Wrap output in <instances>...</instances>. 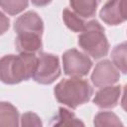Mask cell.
<instances>
[{
    "instance_id": "cell-1",
    "label": "cell",
    "mask_w": 127,
    "mask_h": 127,
    "mask_svg": "<svg viewBox=\"0 0 127 127\" xmlns=\"http://www.w3.org/2000/svg\"><path fill=\"white\" fill-rule=\"evenodd\" d=\"M38 57L33 54L6 55L0 59V80L6 84H17L33 77Z\"/></svg>"
},
{
    "instance_id": "cell-2",
    "label": "cell",
    "mask_w": 127,
    "mask_h": 127,
    "mask_svg": "<svg viewBox=\"0 0 127 127\" xmlns=\"http://www.w3.org/2000/svg\"><path fill=\"white\" fill-rule=\"evenodd\" d=\"M54 93L60 103L71 109H75L90 99L93 89L87 80L78 77H70L61 80L55 86Z\"/></svg>"
},
{
    "instance_id": "cell-3",
    "label": "cell",
    "mask_w": 127,
    "mask_h": 127,
    "mask_svg": "<svg viewBox=\"0 0 127 127\" xmlns=\"http://www.w3.org/2000/svg\"><path fill=\"white\" fill-rule=\"evenodd\" d=\"M78 46L95 60L107 55L109 44L104 34V28L98 21L91 20L85 23L83 31L78 36Z\"/></svg>"
},
{
    "instance_id": "cell-4",
    "label": "cell",
    "mask_w": 127,
    "mask_h": 127,
    "mask_svg": "<svg viewBox=\"0 0 127 127\" xmlns=\"http://www.w3.org/2000/svg\"><path fill=\"white\" fill-rule=\"evenodd\" d=\"M61 75L59 58L53 54L41 53L33 78L40 84H51Z\"/></svg>"
},
{
    "instance_id": "cell-5",
    "label": "cell",
    "mask_w": 127,
    "mask_h": 127,
    "mask_svg": "<svg viewBox=\"0 0 127 127\" xmlns=\"http://www.w3.org/2000/svg\"><path fill=\"white\" fill-rule=\"evenodd\" d=\"M63 66L66 75L80 78L89 72L92 66V62L85 54L76 49H71L64 53Z\"/></svg>"
},
{
    "instance_id": "cell-6",
    "label": "cell",
    "mask_w": 127,
    "mask_h": 127,
    "mask_svg": "<svg viewBox=\"0 0 127 127\" xmlns=\"http://www.w3.org/2000/svg\"><path fill=\"white\" fill-rule=\"evenodd\" d=\"M119 78V70L112 64V62L109 60H103L96 64L90 79L96 87H105L116 83Z\"/></svg>"
},
{
    "instance_id": "cell-7",
    "label": "cell",
    "mask_w": 127,
    "mask_h": 127,
    "mask_svg": "<svg viewBox=\"0 0 127 127\" xmlns=\"http://www.w3.org/2000/svg\"><path fill=\"white\" fill-rule=\"evenodd\" d=\"M14 30L17 35L35 34L42 36L44 32V23L36 12L28 11L15 20Z\"/></svg>"
},
{
    "instance_id": "cell-8",
    "label": "cell",
    "mask_w": 127,
    "mask_h": 127,
    "mask_svg": "<svg viewBox=\"0 0 127 127\" xmlns=\"http://www.w3.org/2000/svg\"><path fill=\"white\" fill-rule=\"evenodd\" d=\"M125 1H108L100 10L101 20L111 26L119 25L126 20Z\"/></svg>"
},
{
    "instance_id": "cell-9",
    "label": "cell",
    "mask_w": 127,
    "mask_h": 127,
    "mask_svg": "<svg viewBox=\"0 0 127 127\" xmlns=\"http://www.w3.org/2000/svg\"><path fill=\"white\" fill-rule=\"evenodd\" d=\"M121 96L120 85H109L100 88L93 98V103L99 108L110 109L117 105Z\"/></svg>"
},
{
    "instance_id": "cell-10",
    "label": "cell",
    "mask_w": 127,
    "mask_h": 127,
    "mask_svg": "<svg viewBox=\"0 0 127 127\" xmlns=\"http://www.w3.org/2000/svg\"><path fill=\"white\" fill-rule=\"evenodd\" d=\"M16 50L20 54H33L39 53L43 48L42 36L35 34H20L17 35Z\"/></svg>"
},
{
    "instance_id": "cell-11",
    "label": "cell",
    "mask_w": 127,
    "mask_h": 127,
    "mask_svg": "<svg viewBox=\"0 0 127 127\" xmlns=\"http://www.w3.org/2000/svg\"><path fill=\"white\" fill-rule=\"evenodd\" d=\"M0 127H19L18 109L10 102H0Z\"/></svg>"
},
{
    "instance_id": "cell-12",
    "label": "cell",
    "mask_w": 127,
    "mask_h": 127,
    "mask_svg": "<svg viewBox=\"0 0 127 127\" xmlns=\"http://www.w3.org/2000/svg\"><path fill=\"white\" fill-rule=\"evenodd\" d=\"M52 127H85V125L73 112L61 107L53 120Z\"/></svg>"
},
{
    "instance_id": "cell-13",
    "label": "cell",
    "mask_w": 127,
    "mask_h": 127,
    "mask_svg": "<svg viewBox=\"0 0 127 127\" xmlns=\"http://www.w3.org/2000/svg\"><path fill=\"white\" fill-rule=\"evenodd\" d=\"M69 5L71 11L82 19L91 18L95 15L98 2L94 0H71Z\"/></svg>"
},
{
    "instance_id": "cell-14",
    "label": "cell",
    "mask_w": 127,
    "mask_h": 127,
    "mask_svg": "<svg viewBox=\"0 0 127 127\" xmlns=\"http://www.w3.org/2000/svg\"><path fill=\"white\" fill-rule=\"evenodd\" d=\"M94 127H124L119 117L111 111L98 112L93 119Z\"/></svg>"
},
{
    "instance_id": "cell-15",
    "label": "cell",
    "mask_w": 127,
    "mask_h": 127,
    "mask_svg": "<svg viewBox=\"0 0 127 127\" xmlns=\"http://www.w3.org/2000/svg\"><path fill=\"white\" fill-rule=\"evenodd\" d=\"M126 53H127V47L126 43H121L117 45L111 53V58L113 61V64L116 66V68L123 73H126L127 71V64H126Z\"/></svg>"
},
{
    "instance_id": "cell-16",
    "label": "cell",
    "mask_w": 127,
    "mask_h": 127,
    "mask_svg": "<svg viewBox=\"0 0 127 127\" xmlns=\"http://www.w3.org/2000/svg\"><path fill=\"white\" fill-rule=\"evenodd\" d=\"M63 20L66 27L74 33H81L84 29L85 23L83 22V20L67 8L63 11Z\"/></svg>"
},
{
    "instance_id": "cell-17",
    "label": "cell",
    "mask_w": 127,
    "mask_h": 127,
    "mask_svg": "<svg viewBox=\"0 0 127 127\" xmlns=\"http://www.w3.org/2000/svg\"><path fill=\"white\" fill-rule=\"evenodd\" d=\"M26 0H0V7L9 15H16L28 7Z\"/></svg>"
},
{
    "instance_id": "cell-18",
    "label": "cell",
    "mask_w": 127,
    "mask_h": 127,
    "mask_svg": "<svg viewBox=\"0 0 127 127\" xmlns=\"http://www.w3.org/2000/svg\"><path fill=\"white\" fill-rule=\"evenodd\" d=\"M21 127H43V123L39 115L29 111L22 114Z\"/></svg>"
},
{
    "instance_id": "cell-19",
    "label": "cell",
    "mask_w": 127,
    "mask_h": 127,
    "mask_svg": "<svg viewBox=\"0 0 127 127\" xmlns=\"http://www.w3.org/2000/svg\"><path fill=\"white\" fill-rule=\"evenodd\" d=\"M9 27H10V20L4 13L0 11V36L5 34V32H7Z\"/></svg>"
}]
</instances>
